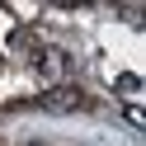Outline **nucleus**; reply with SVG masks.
<instances>
[{"label": "nucleus", "mask_w": 146, "mask_h": 146, "mask_svg": "<svg viewBox=\"0 0 146 146\" xmlns=\"http://www.w3.org/2000/svg\"><path fill=\"white\" fill-rule=\"evenodd\" d=\"M137 90V76H118V94H132Z\"/></svg>", "instance_id": "nucleus-3"}, {"label": "nucleus", "mask_w": 146, "mask_h": 146, "mask_svg": "<svg viewBox=\"0 0 146 146\" xmlns=\"http://www.w3.org/2000/svg\"><path fill=\"white\" fill-rule=\"evenodd\" d=\"M33 108H47V113H90V108H99V99L66 80V85H47L33 99Z\"/></svg>", "instance_id": "nucleus-1"}, {"label": "nucleus", "mask_w": 146, "mask_h": 146, "mask_svg": "<svg viewBox=\"0 0 146 146\" xmlns=\"http://www.w3.org/2000/svg\"><path fill=\"white\" fill-rule=\"evenodd\" d=\"M123 118H127V123H137V127H146V113H141L137 104H123Z\"/></svg>", "instance_id": "nucleus-2"}]
</instances>
